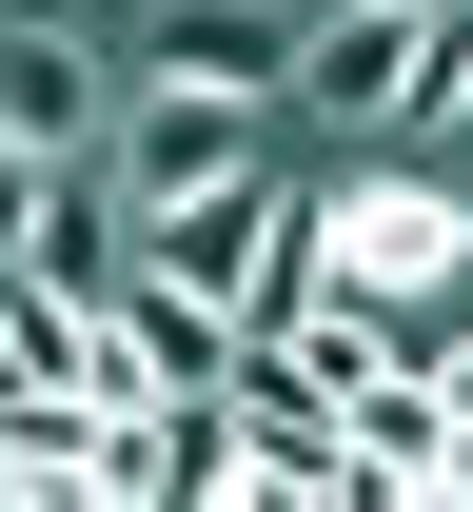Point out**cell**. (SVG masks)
<instances>
[{
	"instance_id": "obj_4",
	"label": "cell",
	"mask_w": 473,
	"mask_h": 512,
	"mask_svg": "<svg viewBox=\"0 0 473 512\" xmlns=\"http://www.w3.org/2000/svg\"><path fill=\"white\" fill-rule=\"evenodd\" d=\"M0 138L20 158H99L119 138V40H79L60 0H0Z\"/></svg>"
},
{
	"instance_id": "obj_6",
	"label": "cell",
	"mask_w": 473,
	"mask_h": 512,
	"mask_svg": "<svg viewBox=\"0 0 473 512\" xmlns=\"http://www.w3.org/2000/svg\"><path fill=\"white\" fill-rule=\"evenodd\" d=\"M414 158H454V178H473V20L434 40V99H414Z\"/></svg>"
},
{
	"instance_id": "obj_5",
	"label": "cell",
	"mask_w": 473,
	"mask_h": 512,
	"mask_svg": "<svg viewBox=\"0 0 473 512\" xmlns=\"http://www.w3.org/2000/svg\"><path fill=\"white\" fill-rule=\"evenodd\" d=\"M296 20H316V0H138L119 60H138V79H237V99L296 119Z\"/></svg>"
},
{
	"instance_id": "obj_2",
	"label": "cell",
	"mask_w": 473,
	"mask_h": 512,
	"mask_svg": "<svg viewBox=\"0 0 473 512\" xmlns=\"http://www.w3.org/2000/svg\"><path fill=\"white\" fill-rule=\"evenodd\" d=\"M473 0H316L296 20V138H336V158H375V138H414V99H434V40H454Z\"/></svg>"
},
{
	"instance_id": "obj_1",
	"label": "cell",
	"mask_w": 473,
	"mask_h": 512,
	"mask_svg": "<svg viewBox=\"0 0 473 512\" xmlns=\"http://www.w3.org/2000/svg\"><path fill=\"white\" fill-rule=\"evenodd\" d=\"M454 256H473V178H454V158L375 138V158H336V178H316V276H336V296H375V316H395V296H434Z\"/></svg>"
},
{
	"instance_id": "obj_3",
	"label": "cell",
	"mask_w": 473,
	"mask_h": 512,
	"mask_svg": "<svg viewBox=\"0 0 473 512\" xmlns=\"http://www.w3.org/2000/svg\"><path fill=\"white\" fill-rule=\"evenodd\" d=\"M119 197H198V178H237V158H276V99H237V79H138L119 60Z\"/></svg>"
}]
</instances>
